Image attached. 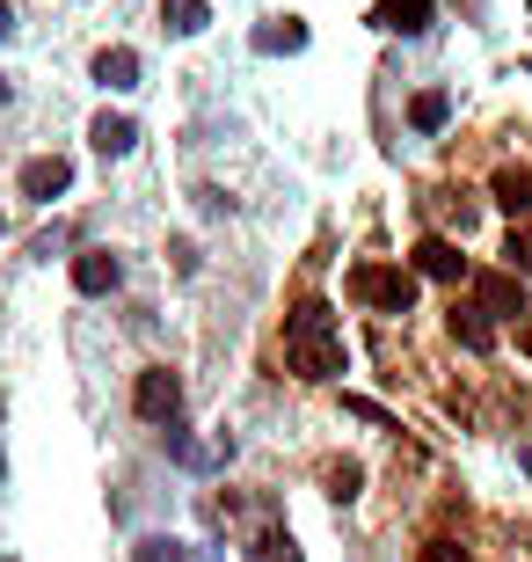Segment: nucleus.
<instances>
[{"instance_id": "1", "label": "nucleus", "mask_w": 532, "mask_h": 562, "mask_svg": "<svg viewBox=\"0 0 532 562\" xmlns=\"http://www.w3.org/2000/svg\"><path fill=\"white\" fill-rule=\"evenodd\" d=\"M285 358H292L299 380H336L350 366L343 329H336V307H328V300H299V307L285 314Z\"/></svg>"}, {"instance_id": "2", "label": "nucleus", "mask_w": 532, "mask_h": 562, "mask_svg": "<svg viewBox=\"0 0 532 562\" xmlns=\"http://www.w3.org/2000/svg\"><path fill=\"white\" fill-rule=\"evenodd\" d=\"M350 300H365V307H380V314H409L416 278L401 271V263H358V271H350Z\"/></svg>"}, {"instance_id": "3", "label": "nucleus", "mask_w": 532, "mask_h": 562, "mask_svg": "<svg viewBox=\"0 0 532 562\" xmlns=\"http://www.w3.org/2000/svg\"><path fill=\"white\" fill-rule=\"evenodd\" d=\"M132 409H139L146 424H176L183 417V380L168 373V366H146V373L132 380Z\"/></svg>"}, {"instance_id": "4", "label": "nucleus", "mask_w": 532, "mask_h": 562, "mask_svg": "<svg viewBox=\"0 0 532 562\" xmlns=\"http://www.w3.org/2000/svg\"><path fill=\"white\" fill-rule=\"evenodd\" d=\"M474 307L496 314V322H525V285H518V271H474Z\"/></svg>"}, {"instance_id": "5", "label": "nucleus", "mask_w": 532, "mask_h": 562, "mask_svg": "<svg viewBox=\"0 0 532 562\" xmlns=\"http://www.w3.org/2000/svg\"><path fill=\"white\" fill-rule=\"evenodd\" d=\"M124 285V263L110 249H81L73 256V292H88V300H103V292Z\"/></svg>"}, {"instance_id": "6", "label": "nucleus", "mask_w": 532, "mask_h": 562, "mask_svg": "<svg viewBox=\"0 0 532 562\" xmlns=\"http://www.w3.org/2000/svg\"><path fill=\"white\" fill-rule=\"evenodd\" d=\"M430 15H438L430 0H380V8H372V30H387V37H423Z\"/></svg>"}, {"instance_id": "7", "label": "nucleus", "mask_w": 532, "mask_h": 562, "mask_svg": "<svg viewBox=\"0 0 532 562\" xmlns=\"http://www.w3.org/2000/svg\"><path fill=\"white\" fill-rule=\"evenodd\" d=\"M66 183H73V161H59V154H37V161L22 168V198H37V205H52Z\"/></svg>"}, {"instance_id": "8", "label": "nucleus", "mask_w": 532, "mask_h": 562, "mask_svg": "<svg viewBox=\"0 0 532 562\" xmlns=\"http://www.w3.org/2000/svg\"><path fill=\"white\" fill-rule=\"evenodd\" d=\"M416 271L438 278V285H460V278H467V256L452 249L445 234H430V241H416Z\"/></svg>"}, {"instance_id": "9", "label": "nucleus", "mask_w": 532, "mask_h": 562, "mask_svg": "<svg viewBox=\"0 0 532 562\" xmlns=\"http://www.w3.org/2000/svg\"><path fill=\"white\" fill-rule=\"evenodd\" d=\"M489 198L503 212H511V220H532V168H496V183H489Z\"/></svg>"}, {"instance_id": "10", "label": "nucleus", "mask_w": 532, "mask_h": 562, "mask_svg": "<svg viewBox=\"0 0 532 562\" xmlns=\"http://www.w3.org/2000/svg\"><path fill=\"white\" fill-rule=\"evenodd\" d=\"M88 139H95V154H110V161H124V154H132V146H139V125H132V117H95V125H88Z\"/></svg>"}, {"instance_id": "11", "label": "nucleus", "mask_w": 532, "mask_h": 562, "mask_svg": "<svg viewBox=\"0 0 532 562\" xmlns=\"http://www.w3.org/2000/svg\"><path fill=\"white\" fill-rule=\"evenodd\" d=\"M256 52H263V59H278V52H307V22L299 15L263 22V30H256Z\"/></svg>"}, {"instance_id": "12", "label": "nucleus", "mask_w": 532, "mask_h": 562, "mask_svg": "<svg viewBox=\"0 0 532 562\" xmlns=\"http://www.w3.org/2000/svg\"><path fill=\"white\" fill-rule=\"evenodd\" d=\"M95 81L103 88H139V52H124V44H110V52H95Z\"/></svg>"}, {"instance_id": "13", "label": "nucleus", "mask_w": 532, "mask_h": 562, "mask_svg": "<svg viewBox=\"0 0 532 562\" xmlns=\"http://www.w3.org/2000/svg\"><path fill=\"white\" fill-rule=\"evenodd\" d=\"M452 336H460L474 358L496 351V329H489V314H482V307H452Z\"/></svg>"}, {"instance_id": "14", "label": "nucleus", "mask_w": 532, "mask_h": 562, "mask_svg": "<svg viewBox=\"0 0 532 562\" xmlns=\"http://www.w3.org/2000/svg\"><path fill=\"white\" fill-rule=\"evenodd\" d=\"M205 22H212L205 0H161V30H168V37H197Z\"/></svg>"}, {"instance_id": "15", "label": "nucleus", "mask_w": 532, "mask_h": 562, "mask_svg": "<svg viewBox=\"0 0 532 562\" xmlns=\"http://www.w3.org/2000/svg\"><path fill=\"white\" fill-rule=\"evenodd\" d=\"M445 117H452V95H445V88H423V95L409 103V125L416 132H445Z\"/></svg>"}, {"instance_id": "16", "label": "nucleus", "mask_w": 532, "mask_h": 562, "mask_svg": "<svg viewBox=\"0 0 532 562\" xmlns=\"http://www.w3.org/2000/svg\"><path fill=\"white\" fill-rule=\"evenodd\" d=\"M248 562H299V541H292V533H278V526H263V533L248 541Z\"/></svg>"}, {"instance_id": "17", "label": "nucleus", "mask_w": 532, "mask_h": 562, "mask_svg": "<svg viewBox=\"0 0 532 562\" xmlns=\"http://www.w3.org/2000/svg\"><path fill=\"white\" fill-rule=\"evenodd\" d=\"M132 562H190L183 541H168V533H146L139 548H132Z\"/></svg>"}, {"instance_id": "18", "label": "nucleus", "mask_w": 532, "mask_h": 562, "mask_svg": "<svg viewBox=\"0 0 532 562\" xmlns=\"http://www.w3.org/2000/svg\"><path fill=\"white\" fill-rule=\"evenodd\" d=\"M503 271L532 278V227H511V241H503Z\"/></svg>"}, {"instance_id": "19", "label": "nucleus", "mask_w": 532, "mask_h": 562, "mask_svg": "<svg viewBox=\"0 0 532 562\" xmlns=\"http://www.w3.org/2000/svg\"><path fill=\"white\" fill-rule=\"evenodd\" d=\"M358 482H365V475H358V460H336V468H328V497H358Z\"/></svg>"}, {"instance_id": "20", "label": "nucleus", "mask_w": 532, "mask_h": 562, "mask_svg": "<svg viewBox=\"0 0 532 562\" xmlns=\"http://www.w3.org/2000/svg\"><path fill=\"white\" fill-rule=\"evenodd\" d=\"M343 409H350V417H365V424H387V409H380V402H365V395H343Z\"/></svg>"}, {"instance_id": "21", "label": "nucleus", "mask_w": 532, "mask_h": 562, "mask_svg": "<svg viewBox=\"0 0 532 562\" xmlns=\"http://www.w3.org/2000/svg\"><path fill=\"white\" fill-rule=\"evenodd\" d=\"M423 562H467V548H460V541H430Z\"/></svg>"}, {"instance_id": "22", "label": "nucleus", "mask_w": 532, "mask_h": 562, "mask_svg": "<svg viewBox=\"0 0 532 562\" xmlns=\"http://www.w3.org/2000/svg\"><path fill=\"white\" fill-rule=\"evenodd\" d=\"M15 37V8H8V0H0V44Z\"/></svg>"}, {"instance_id": "23", "label": "nucleus", "mask_w": 532, "mask_h": 562, "mask_svg": "<svg viewBox=\"0 0 532 562\" xmlns=\"http://www.w3.org/2000/svg\"><path fill=\"white\" fill-rule=\"evenodd\" d=\"M518 344H525V351H532V322H518Z\"/></svg>"}, {"instance_id": "24", "label": "nucleus", "mask_w": 532, "mask_h": 562, "mask_svg": "<svg viewBox=\"0 0 532 562\" xmlns=\"http://www.w3.org/2000/svg\"><path fill=\"white\" fill-rule=\"evenodd\" d=\"M8 95H15V88H8V74H0V110H8Z\"/></svg>"}, {"instance_id": "25", "label": "nucleus", "mask_w": 532, "mask_h": 562, "mask_svg": "<svg viewBox=\"0 0 532 562\" xmlns=\"http://www.w3.org/2000/svg\"><path fill=\"white\" fill-rule=\"evenodd\" d=\"M0 482H8V460H0Z\"/></svg>"}, {"instance_id": "26", "label": "nucleus", "mask_w": 532, "mask_h": 562, "mask_svg": "<svg viewBox=\"0 0 532 562\" xmlns=\"http://www.w3.org/2000/svg\"><path fill=\"white\" fill-rule=\"evenodd\" d=\"M525 468H532V446H525Z\"/></svg>"}, {"instance_id": "27", "label": "nucleus", "mask_w": 532, "mask_h": 562, "mask_svg": "<svg viewBox=\"0 0 532 562\" xmlns=\"http://www.w3.org/2000/svg\"><path fill=\"white\" fill-rule=\"evenodd\" d=\"M0 562H15V555H0Z\"/></svg>"}, {"instance_id": "28", "label": "nucleus", "mask_w": 532, "mask_h": 562, "mask_svg": "<svg viewBox=\"0 0 532 562\" xmlns=\"http://www.w3.org/2000/svg\"><path fill=\"white\" fill-rule=\"evenodd\" d=\"M0 227H8V220H0Z\"/></svg>"}]
</instances>
